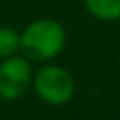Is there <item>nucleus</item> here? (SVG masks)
I'll list each match as a JSON object with an SVG mask.
<instances>
[{"mask_svg":"<svg viewBox=\"0 0 120 120\" xmlns=\"http://www.w3.org/2000/svg\"><path fill=\"white\" fill-rule=\"evenodd\" d=\"M66 45V28L54 19H36L21 32V54L32 62L56 58Z\"/></svg>","mask_w":120,"mask_h":120,"instance_id":"f257e3e1","label":"nucleus"},{"mask_svg":"<svg viewBox=\"0 0 120 120\" xmlns=\"http://www.w3.org/2000/svg\"><path fill=\"white\" fill-rule=\"evenodd\" d=\"M21 52V34L11 26H0V60Z\"/></svg>","mask_w":120,"mask_h":120,"instance_id":"39448f33","label":"nucleus"},{"mask_svg":"<svg viewBox=\"0 0 120 120\" xmlns=\"http://www.w3.org/2000/svg\"><path fill=\"white\" fill-rule=\"evenodd\" d=\"M32 88L41 101L49 105H64L75 94V79L66 68L45 64L34 73Z\"/></svg>","mask_w":120,"mask_h":120,"instance_id":"f03ea898","label":"nucleus"},{"mask_svg":"<svg viewBox=\"0 0 120 120\" xmlns=\"http://www.w3.org/2000/svg\"><path fill=\"white\" fill-rule=\"evenodd\" d=\"M82 2L86 11L94 19L105 22L120 21V0H82Z\"/></svg>","mask_w":120,"mask_h":120,"instance_id":"20e7f679","label":"nucleus"},{"mask_svg":"<svg viewBox=\"0 0 120 120\" xmlns=\"http://www.w3.org/2000/svg\"><path fill=\"white\" fill-rule=\"evenodd\" d=\"M32 66L30 60L22 54H13L0 62V98L2 99H19L32 86Z\"/></svg>","mask_w":120,"mask_h":120,"instance_id":"7ed1b4c3","label":"nucleus"}]
</instances>
